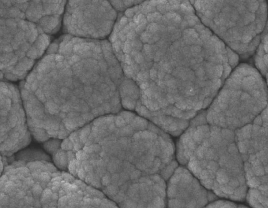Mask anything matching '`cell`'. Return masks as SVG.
Masks as SVG:
<instances>
[{"label": "cell", "mask_w": 268, "mask_h": 208, "mask_svg": "<svg viewBox=\"0 0 268 208\" xmlns=\"http://www.w3.org/2000/svg\"><path fill=\"white\" fill-rule=\"evenodd\" d=\"M114 26L112 49L138 103L178 135L209 106L239 56L201 22L188 0H147Z\"/></svg>", "instance_id": "1"}, {"label": "cell", "mask_w": 268, "mask_h": 208, "mask_svg": "<svg viewBox=\"0 0 268 208\" xmlns=\"http://www.w3.org/2000/svg\"><path fill=\"white\" fill-rule=\"evenodd\" d=\"M52 49L29 76L43 102L81 112L119 97L123 72L108 42L68 36Z\"/></svg>", "instance_id": "2"}, {"label": "cell", "mask_w": 268, "mask_h": 208, "mask_svg": "<svg viewBox=\"0 0 268 208\" xmlns=\"http://www.w3.org/2000/svg\"><path fill=\"white\" fill-rule=\"evenodd\" d=\"M194 118L178 142V160L215 194L244 200L247 185L234 132L208 123L205 111Z\"/></svg>", "instance_id": "3"}, {"label": "cell", "mask_w": 268, "mask_h": 208, "mask_svg": "<svg viewBox=\"0 0 268 208\" xmlns=\"http://www.w3.org/2000/svg\"><path fill=\"white\" fill-rule=\"evenodd\" d=\"M201 22L244 58L255 52L267 28L266 0H188Z\"/></svg>", "instance_id": "4"}, {"label": "cell", "mask_w": 268, "mask_h": 208, "mask_svg": "<svg viewBox=\"0 0 268 208\" xmlns=\"http://www.w3.org/2000/svg\"><path fill=\"white\" fill-rule=\"evenodd\" d=\"M209 106L205 117L212 125L234 131L252 123L267 108L264 78L249 64L236 66Z\"/></svg>", "instance_id": "5"}, {"label": "cell", "mask_w": 268, "mask_h": 208, "mask_svg": "<svg viewBox=\"0 0 268 208\" xmlns=\"http://www.w3.org/2000/svg\"><path fill=\"white\" fill-rule=\"evenodd\" d=\"M44 32L27 20L0 18V72L12 79L26 75L48 46Z\"/></svg>", "instance_id": "6"}, {"label": "cell", "mask_w": 268, "mask_h": 208, "mask_svg": "<svg viewBox=\"0 0 268 208\" xmlns=\"http://www.w3.org/2000/svg\"><path fill=\"white\" fill-rule=\"evenodd\" d=\"M235 141L250 190L268 197L267 108L251 123L236 130Z\"/></svg>", "instance_id": "7"}, {"label": "cell", "mask_w": 268, "mask_h": 208, "mask_svg": "<svg viewBox=\"0 0 268 208\" xmlns=\"http://www.w3.org/2000/svg\"><path fill=\"white\" fill-rule=\"evenodd\" d=\"M64 24L75 37L100 39L115 24L116 9L109 0H67Z\"/></svg>", "instance_id": "8"}, {"label": "cell", "mask_w": 268, "mask_h": 208, "mask_svg": "<svg viewBox=\"0 0 268 208\" xmlns=\"http://www.w3.org/2000/svg\"><path fill=\"white\" fill-rule=\"evenodd\" d=\"M170 177L167 187L169 207H202L215 199L185 168H176Z\"/></svg>", "instance_id": "9"}, {"label": "cell", "mask_w": 268, "mask_h": 208, "mask_svg": "<svg viewBox=\"0 0 268 208\" xmlns=\"http://www.w3.org/2000/svg\"><path fill=\"white\" fill-rule=\"evenodd\" d=\"M17 90L12 85L0 84V150L11 149L14 143L26 134L25 118Z\"/></svg>", "instance_id": "10"}, {"label": "cell", "mask_w": 268, "mask_h": 208, "mask_svg": "<svg viewBox=\"0 0 268 208\" xmlns=\"http://www.w3.org/2000/svg\"><path fill=\"white\" fill-rule=\"evenodd\" d=\"M255 64L257 70L263 77L267 78L268 72V35L267 28L255 49Z\"/></svg>", "instance_id": "11"}, {"label": "cell", "mask_w": 268, "mask_h": 208, "mask_svg": "<svg viewBox=\"0 0 268 208\" xmlns=\"http://www.w3.org/2000/svg\"><path fill=\"white\" fill-rule=\"evenodd\" d=\"M116 10H126L147 0H109Z\"/></svg>", "instance_id": "12"}, {"label": "cell", "mask_w": 268, "mask_h": 208, "mask_svg": "<svg viewBox=\"0 0 268 208\" xmlns=\"http://www.w3.org/2000/svg\"><path fill=\"white\" fill-rule=\"evenodd\" d=\"M67 161L68 159L67 153H66L65 151H59L57 153L55 158V162L58 167L61 168H66L67 164Z\"/></svg>", "instance_id": "13"}, {"label": "cell", "mask_w": 268, "mask_h": 208, "mask_svg": "<svg viewBox=\"0 0 268 208\" xmlns=\"http://www.w3.org/2000/svg\"><path fill=\"white\" fill-rule=\"evenodd\" d=\"M131 123L133 124L132 127L138 130H144L146 128L148 127L149 124L147 121L138 117L134 118Z\"/></svg>", "instance_id": "14"}, {"label": "cell", "mask_w": 268, "mask_h": 208, "mask_svg": "<svg viewBox=\"0 0 268 208\" xmlns=\"http://www.w3.org/2000/svg\"><path fill=\"white\" fill-rule=\"evenodd\" d=\"M80 162L79 160L76 159H73L70 161L69 164V170L70 172H71L73 175H77L78 170L79 169L81 166Z\"/></svg>", "instance_id": "15"}, {"label": "cell", "mask_w": 268, "mask_h": 208, "mask_svg": "<svg viewBox=\"0 0 268 208\" xmlns=\"http://www.w3.org/2000/svg\"><path fill=\"white\" fill-rule=\"evenodd\" d=\"M89 125L85 126L84 128L81 130L79 134V138L81 141L84 143L86 141H87V139H88V137L89 136V135L90 134L91 129L90 127H89Z\"/></svg>", "instance_id": "16"}, {"label": "cell", "mask_w": 268, "mask_h": 208, "mask_svg": "<svg viewBox=\"0 0 268 208\" xmlns=\"http://www.w3.org/2000/svg\"><path fill=\"white\" fill-rule=\"evenodd\" d=\"M236 205L230 202L225 201H217L214 203H212L209 204V207H236Z\"/></svg>", "instance_id": "17"}, {"label": "cell", "mask_w": 268, "mask_h": 208, "mask_svg": "<svg viewBox=\"0 0 268 208\" xmlns=\"http://www.w3.org/2000/svg\"><path fill=\"white\" fill-rule=\"evenodd\" d=\"M106 194L110 196H114L116 195V193L119 192V188L114 185H110L107 186L106 188Z\"/></svg>", "instance_id": "18"}, {"label": "cell", "mask_w": 268, "mask_h": 208, "mask_svg": "<svg viewBox=\"0 0 268 208\" xmlns=\"http://www.w3.org/2000/svg\"><path fill=\"white\" fill-rule=\"evenodd\" d=\"M73 146H74V145L72 141L70 140L69 139H65L61 144V147H62V149L65 151H69L70 150L73 149Z\"/></svg>", "instance_id": "19"}, {"label": "cell", "mask_w": 268, "mask_h": 208, "mask_svg": "<svg viewBox=\"0 0 268 208\" xmlns=\"http://www.w3.org/2000/svg\"><path fill=\"white\" fill-rule=\"evenodd\" d=\"M121 116L124 118L126 123H131L134 118L133 113H130L128 112H123L121 113Z\"/></svg>", "instance_id": "20"}, {"label": "cell", "mask_w": 268, "mask_h": 208, "mask_svg": "<svg viewBox=\"0 0 268 208\" xmlns=\"http://www.w3.org/2000/svg\"><path fill=\"white\" fill-rule=\"evenodd\" d=\"M89 157V155L84 151H78L76 154V158L79 161H83L87 160Z\"/></svg>", "instance_id": "21"}, {"label": "cell", "mask_w": 268, "mask_h": 208, "mask_svg": "<svg viewBox=\"0 0 268 208\" xmlns=\"http://www.w3.org/2000/svg\"><path fill=\"white\" fill-rule=\"evenodd\" d=\"M126 122L125 121L124 118L121 117V116H117L115 118V125L118 127H123L126 125Z\"/></svg>", "instance_id": "22"}, {"label": "cell", "mask_w": 268, "mask_h": 208, "mask_svg": "<svg viewBox=\"0 0 268 208\" xmlns=\"http://www.w3.org/2000/svg\"><path fill=\"white\" fill-rule=\"evenodd\" d=\"M102 183L103 186H106V187L108 185H110V183H111V176L109 175L105 174L102 178Z\"/></svg>", "instance_id": "23"}, {"label": "cell", "mask_w": 268, "mask_h": 208, "mask_svg": "<svg viewBox=\"0 0 268 208\" xmlns=\"http://www.w3.org/2000/svg\"><path fill=\"white\" fill-rule=\"evenodd\" d=\"M128 139H126V138H122L120 140H119V146L121 147V148H127L128 143H128Z\"/></svg>", "instance_id": "24"}, {"label": "cell", "mask_w": 268, "mask_h": 208, "mask_svg": "<svg viewBox=\"0 0 268 208\" xmlns=\"http://www.w3.org/2000/svg\"><path fill=\"white\" fill-rule=\"evenodd\" d=\"M94 116H93L92 113H83L81 115V117L85 122H89L93 119Z\"/></svg>", "instance_id": "25"}, {"label": "cell", "mask_w": 268, "mask_h": 208, "mask_svg": "<svg viewBox=\"0 0 268 208\" xmlns=\"http://www.w3.org/2000/svg\"><path fill=\"white\" fill-rule=\"evenodd\" d=\"M132 174L131 176V177L132 179H136L138 178H139L141 175V172L139 170H135L132 172Z\"/></svg>", "instance_id": "26"}, {"label": "cell", "mask_w": 268, "mask_h": 208, "mask_svg": "<svg viewBox=\"0 0 268 208\" xmlns=\"http://www.w3.org/2000/svg\"><path fill=\"white\" fill-rule=\"evenodd\" d=\"M62 176L65 178V181H67V182L73 181L74 180V178L68 174H63Z\"/></svg>", "instance_id": "27"}, {"label": "cell", "mask_w": 268, "mask_h": 208, "mask_svg": "<svg viewBox=\"0 0 268 208\" xmlns=\"http://www.w3.org/2000/svg\"><path fill=\"white\" fill-rule=\"evenodd\" d=\"M67 159L68 160L71 161L72 159H75V154L73 152L68 151L67 153Z\"/></svg>", "instance_id": "28"}, {"label": "cell", "mask_w": 268, "mask_h": 208, "mask_svg": "<svg viewBox=\"0 0 268 208\" xmlns=\"http://www.w3.org/2000/svg\"><path fill=\"white\" fill-rule=\"evenodd\" d=\"M2 74H1V72H0V79H1V78H2Z\"/></svg>", "instance_id": "29"}]
</instances>
